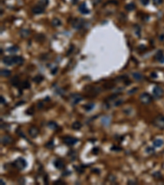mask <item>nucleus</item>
Returning <instances> with one entry per match:
<instances>
[{
  "label": "nucleus",
  "instance_id": "f257e3e1",
  "mask_svg": "<svg viewBox=\"0 0 164 185\" xmlns=\"http://www.w3.org/2000/svg\"><path fill=\"white\" fill-rule=\"evenodd\" d=\"M13 166H15L18 170H23L27 166V162L22 157H18L13 162Z\"/></svg>",
  "mask_w": 164,
  "mask_h": 185
},
{
  "label": "nucleus",
  "instance_id": "f03ea898",
  "mask_svg": "<svg viewBox=\"0 0 164 185\" xmlns=\"http://www.w3.org/2000/svg\"><path fill=\"white\" fill-rule=\"evenodd\" d=\"M154 124L159 129H164V116L158 115L154 119Z\"/></svg>",
  "mask_w": 164,
  "mask_h": 185
},
{
  "label": "nucleus",
  "instance_id": "7ed1b4c3",
  "mask_svg": "<svg viewBox=\"0 0 164 185\" xmlns=\"http://www.w3.org/2000/svg\"><path fill=\"white\" fill-rule=\"evenodd\" d=\"M84 24H85L84 19H81V18H75L71 22V25H72L73 28L76 29V30L81 29L83 26H84Z\"/></svg>",
  "mask_w": 164,
  "mask_h": 185
},
{
  "label": "nucleus",
  "instance_id": "20e7f679",
  "mask_svg": "<svg viewBox=\"0 0 164 185\" xmlns=\"http://www.w3.org/2000/svg\"><path fill=\"white\" fill-rule=\"evenodd\" d=\"M140 100L143 104L148 105V104H149L153 100V97L150 96L149 93H146V92H145V93H142L140 95Z\"/></svg>",
  "mask_w": 164,
  "mask_h": 185
},
{
  "label": "nucleus",
  "instance_id": "39448f33",
  "mask_svg": "<svg viewBox=\"0 0 164 185\" xmlns=\"http://www.w3.org/2000/svg\"><path fill=\"white\" fill-rule=\"evenodd\" d=\"M153 94H154V96L155 98L159 99L163 96L164 91H163V89L162 87H158V86H156V87L153 89Z\"/></svg>",
  "mask_w": 164,
  "mask_h": 185
},
{
  "label": "nucleus",
  "instance_id": "423d86ee",
  "mask_svg": "<svg viewBox=\"0 0 164 185\" xmlns=\"http://www.w3.org/2000/svg\"><path fill=\"white\" fill-rule=\"evenodd\" d=\"M62 141H63L64 144H66L67 146H73L78 141V139L72 137H66L63 138Z\"/></svg>",
  "mask_w": 164,
  "mask_h": 185
},
{
  "label": "nucleus",
  "instance_id": "0eeeda50",
  "mask_svg": "<svg viewBox=\"0 0 164 185\" xmlns=\"http://www.w3.org/2000/svg\"><path fill=\"white\" fill-rule=\"evenodd\" d=\"M83 100V97L80 95L79 94H73L71 96V103L72 104V105H76V104H78L79 102H80Z\"/></svg>",
  "mask_w": 164,
  "mask_h": 185
},
{
  "label": "nucleus",
  "instance_id": "6e6552de",
  "mask_svg": "<svg viewBox=\"0 0 164 185\" xmlns=\"http://www.w3.org/2000/svg\"><path fill=\"white\" fill-rule=\"evenodd\" d=\"M29 135L32 137V138H35V137H36L38 135L39 133V130L36 127H35V126H32V127H30L29 128Z\"/></svg>",
  "mask_w": 164,
  "mask_h": 185
},
{
  "label": "nucleus",
  "instance_id": "1a4fd4ad",
  "mask_svg": "<svg viewBox=\"0 0 164 185\" xmlns=\"http://www.w3.org/2000/svg\"><path fill=\"white\" fill-rule=\"evenodd\" d=\"M44 8L40 5L35 6L33 7L32 8V12L35 15H40L42 14V13H44Z\"/></svg>",
  "mask_w": 164,
  "mask_h": 185
},
{
  "label": "nucleus",
  "instance_id": "9d476101",
  "mask_svg": "<svg viewBox=\"0 0 164 185\" xmlns=\"http://www.w3.org/2000/svg\"><path fill=\"white\" fill-rule=\"evenodd\" d=\"M79 12L81 13V14L86 15V14H89V13L90 12V11H89V8L86 7V4L83 3L82 4H80L79 7Z\"/></svg>",
  "mask_w": 164,
  "mask_h": 185
},
{
  "label": "nucleus",
  "instance_id": "9b49d317",
  "mask_svg": "<svg viewBox=\"0 0 164 185\" xmlns=\"http://www.w3.org/2000/svg\"><path fill=\"white\" fill-rule=\"evenodd\" d=\"M12 141V138L8 135H5V136L1 137V143L4 146H7L10 144Z\"/></svg>",
  "mask_w": 164,
  "mask_h": 185
},
{
  "label": "nucleus",
  "instance_id": "f8f14e48",
  "mask_svg": "<svg viewBox=\"0 0 164 185\" xmlns=\"http://www.w3.org/2000/svg\"><path fill=\"white\" fill-rule=\"evenodd\" d=\"M53 164H54V167L58 170H62V169L64 168V163L62 160L60 159H57L53 161Z\"/></svg>",
  "mask_w": 164,
  "mask_h": 185
},
{
  "label": "nucleus",
  "instance_id": "ddd939ff",
  "mask_svg": "<svg viewBox=\"0 0 164 185\" xmlns=\"http://www.w3.org/2000/svg\"><path fill=\"white\" fill-rule=\"evenodd\" d=\"M3 63L4 64L8 65V66H12L14 64V61H13V58L10 57V56H6L3 58Z\"/></svg>",
  "mask_w": 164,
  "mask_h": 185
},
{
  "label": "nucleus",
  "instance_id": "4468645a",
  "mask_svg": "<svg viewBox=\"0 0 164 185\" xmlns=\"http://www.w3.org/2000/svg\"><path fill=\"white\" fill-rule=\"evenodd\" d=\"M13 58V61H14V64L17 65H21L24 63V58L21 57V56H14Z\"/></svg>",
  "mask_w": 164,
  "mask_h": 185
},
{
  "label": "nucleus",
  "instance_id": "2eb2a0df",
  "mask_svg": "<svg viewBox=\"0 0 164 185\" xmlns=\"http://www.w3.org/2000/svg\"><path fill=\"white\" fill-rule=\"evenodd\" d=\"M18 50H19V47L17 45L11 46V47H9V48L7 49V51H8L9 54H14L17 53Z\"/></svg>",
  "mask_w": 164,
  "mask_h": 185
},
{
  "label": "nucleus",
  "instance_id": "dca6fc26",
  "mask_svg": "<svg viewBox=\"0 0 164 185\" xmlns=\"http://www.w3.org/2000/svg\"><path fill=\"white\" fill-rule=\"evenodd\" d=\"M163 145V141L162 139H155L153 141V146L154 147H161Z\"/></svg>",
  "mask_w": 164,
  "mask_h": 185
},
{
  "label": "nucleus",
  "instance_id": "f3484780",
  "mask_svg": "<svg viewBox=\"0 0 164 185\" xmlns=\"http://www.w3.org/2000/svg\"><path fill=\"white\" fill-rule=\"evenodd\" d=\"M101 122H102V123L105 126V127H107V126H109L110 123H111V119H110V117H108V116H104L102 119Z\"/></svg>",
  "mask_w": 164,
  "mask_h": 185
},
{
  "label": "nucleus",
  "instance_id": "a211bd4d",
  "mask_svg": "<svg viewBox=\"0 0 164 185\" xmlns=\"http://www.w3.org/2000/svg\"><path fill=\"white\" fill-rule=\"evenodd\" d=\"M11 83H12V86H14V87H18L20 85H21V82H20L19 78L17 77V76H14V77L11 80Z\"/></svg>",
  "mask_w": 164,
  "mask_h": 185
},
{
  "label": "nucleus",
  "instance_id": "6ab92c4d",
  "mask_svg": "<svg viewBox=\"0 0 164 185\" xmlns=\"http://www.w3.org/2000/svg\"><path fill=\"white\" fill-rule=\"evenodd\" d=\"M48 127L52 130H56L58 128V123H56V122L50 121V122H48Z\"/></svg>",
  "mask_w": 164,
  "mask_h": 185
},
{
  "label": "nucleus",
  "instance_id": "aec40b11",
  "mask_svg": "<svg viewBox=\"0 0 164 185\" xmlns=\"http://www.w3.org/2000/svg\"><path fill=\"white\" fill-rule=\"evenodd\" d=\"M81 127H82V124L79 121L74 122V123H72V125H71V128H72V129H74V130H80V128H81Z\"/></svg>",
  "mask_w": 164,
  "mask_h": 185
},
{
  "label": "nucleus",
  "instance_id": "412c9836",
  "mask_svg": "<svg viewBox=\"0 0 164 185\" xmlns=\"http://www.w3.org/2000/svg\"><path fill=\"white\" fill-rule=\"evenodd\" d=\"M20 35H21V37L26 38L30 35V31L27 30V29H22V30L20 31Z\"/></svg>",
  "mask_w": 164,
  "mask_h": 185
},
{
  "label": "nucleus",
  "instance_id": "4be33fe9",
  "mask_svg": "<svg viewBox=\"0 0 164 185\" xmlns=\"http://www.w3.org/2000/svg\"><path fill=\"white\" fill-rule=\"evenodd\" d=\"M83 108L85 109V111L89 112V111H90V110H92L94 108V104H93V103L86 104V105H85L84 106H83Z\"/></svg>",
  "mask_w": 164,
  "mask_h": 185
},
{
  "label": "nucleus",
  "instance_id": "5701e85b",
  "mask_svg": "<svg viewBox=\"0 0 164 185\" xmlns=\"http://www.w3.org/2000/svg\"><path fill=\"white\" fill-rule=\"evenodd\" d=\"M11 75V71L8 69H2L1 70V76L3 77H8Z\"/></svg>",
  "mask_w": 164,
  "mask_h": 185
},
{
  "label": "nucleus",
  "instance_id": "b1692460",
  "mask_svg": "<svg viewBox=\"0 0 164 185\" xmlns=\"http://www.w3.org/2000/svg\"><path fill=\"white\" fill-rule=\"evenodd\" d=\"M164 57V55H163V51H161V50H159V51H158L156 53V54L154 55V58L156 59L157 61H158L159 62V60L161 59L162 58H163Z\"/></svg>",
  "mask_w": 164,
  "mask_h": 185
},
{
  "label": "nucleus",
  "instance_id": "393cba45",
  "mask_svg": "<svg viewBox=\"0 0 164 185\" xmlns=\"http://www.w3.org/2000/svg\"><path fill=\"white\" fill-rule=\"evenodd\" d=\"M33 81L35 83H40L41 82H43V81H44V76H41V75H37L36 76H35V77H34Z\"/></svg>",
  "mask_w": 164,
  "mask_h": 185
},
{
  "label": "nucleus",
  "instance_id": "a878e982",
  "mask_svg": "<svg viewBox=\"0 0 164 185\" xmlns=\"http://www.w3.org/2000/svg\"><path fill=\"white\" fill-rule=\"evenodd\" d=\"M132 76H133V77L135 79L136 81H141L143 79L142 74L140 73H134L133 74H132Z\"/></svg>",
  "mask_w": 164,
  "mask_h": 185
},
{
  "label": "nucleus",
  "instance_id": "bb28decb",
  "mask_svg": "<svg viewBox=\"0 0 164 185\" xmlns=\"http://www.w3.org/2000/svg\"><path fill=\"white\" fill-rule=\"evenodd\" d=\"M134 30H135V33L136 34L137 36L140 37V33H141V28L138 26V25H135V26H134Z\"/></svg>",
  "mask_w": 164,
  "mask_h": 185
},
{
  "label": "nucleus",
  "instance_id": "cd10ccee",
  "mask_svg": "<svg viewBox=\"0 0 164 185\" xmlns=\"http://www.w3.org/2000/svg\"><path fill=\"white\" fill-rule=\"evenodd\" d=\"M68 155L71 157V161H75L76 159V152L75 151H70V152H68Z\"/></svg>",
  "mask_w": 164,
  "mask_h": 185
},
{
  "label": "nucleus",
  "instance_id": "c85d7f7f",
  "mask_svg": "<svg viewBox=\"0 0 164 185\" xmlns=\"http://www.w3.org/2000/svg\"><path fill=\"white\" fill-rule=\"evenodd\" d=\"M52 25H53V26H59L60 25H61V21L58 18H54L52 21Z\"/></svg>",
  "mask_w": 164,
  "mask_h": 185
},
{
  "label": "nucleus",
  "instance_id": "c756f323",
  "mask_svg": "<svg viewBox=\"0 0 164 185\" xmlns=\"http://www.w3.org/2000/svg\"><path fill=\"white\" fill-rule=\"evenodd\" d=\"M135 8V5L132 3L125 5V9H126L127 11H133Z\"/></svg>",
  "mask_w": 164,
  "mask_h": 185
},
{
  "label": "nucleus",
  "instance_id": "7c9ffc66",
  "mask_svg": "<svg viewBox=\"0 0 164 185\" xmlns=\"http://www.w3.org/2000/svg\"><path fill=\"white\" fill-rule=\"evenodd\" d=\"M39 4L40 6L45 8V7L48 6V0H39Z\"/></svg>",
  "mask_w": 164,
  "mask_h": 185
},
{
  "label": "nucleus",
  "instance_id": "2f4dec72",
  "mask_svg": "<svg viewBox=\"0 0 164 185\" xmlns=\"http://www.w3.org/2000/svg\"><path fill=\"white\" fill-rule=\"evenodd\" d=\"M21 87L23 88V89H28V88L30 87V84L27 81H25V82L21 83Z\"/></svg>",
  "mask_w": 164,
  "mask_h": 185
},
{
  "label": "nucleus",
  "instance_id": "473e14b6",
  "mask_svg": "<svg viewBox=\"0 0 164 185\" xmlns=\"http://www.w3.org/2000/svg\"><path fill=\"white\" fill-rule=\"evenodd\" d=\"M45 146H46V147L48 148V149H53V147H54V143H53V140L49 141V142L46 143Z\"/></svg>",
  "mask_w": 164,
  "mask_h": 185
},
{
  "label": "nucleus",
  "instance_id": "72a5a7b5",
  "mask_svg": "<svg viewBox=\"0 0 164 185\" xmlns=\"http://www.w3.org/2000/svg\"><path fill=\"white\" fill-rule=\"evenodd\" d=\"M146 152L149 153V154H151V153H154L155 152V150L154 147H150V146H149V147L146 148Z\"/></svg>",
  "mask_w": 164,
  "mask_h": 185
},
{
  "label": "nucleus",
  "instance_id": "f704fd0d",
  "mask_svg": "<svg viewBox=\"0 0 164 185\" xmlns=\"http://www.w3.org/2000/svg\"><path fill=\"white\" fill-rule=\"evenodd\" d=\"M122 102H123L122 100H121V99H116V100L114 102L113 105H114V106H119Z\"/></svg>",
  "mask_w": 164,
  "mask_h": 185
},
{
  "label": "nucleus",
  "instance_id": "c9c22d12",
  "mask_svg": "<svg viewBox=\"0 0 164 185\" xmlns=\"http://www.w3.org/2000/svg\"><path fill=\"white\" fill-rule=\"evenodd\" d=\"M153 175H154V177L156 178V179H161V178H162V174H160V172H158V171L155 172Z\"/></svg>",
  "mask_w": 164,
  "mask_h": 185
},
{
  "label": "nucleus",
  "instance_id": "e433bc0d",
  "mask_svg": "<svg viewBox=\"0 0 164 185\" xmlns=\"http://www.w3.org/2000/svg\"><path fill=\"white\" fill-rule=\"evenodd\" d=\"M153 2H154V4L156 6H158L160 5V4L163 3V0H153Z\"/></svg>",
  "mask_w": 164,
  "mask_h": 185
},
{
  "label": "nucleus",
  "instance_id": "4c0bfd02",
  "mask_svg": "<svg viewBox=\"0 0 164 185\" xmlns=\"http://www.w3.org/2000/svg\"><path fill=\"white\" fill-rule=\"evenodd\" d=\"M141 4H143L144 6H147L149 3V0H140Z\"/></svg>",
  "mask_w": 164,
  "mask_h": 185
},
{
  "label": "nucleus",
  "instance_id": "58836bf2",
  "mask_svg": "<svg viewBox=\"0 0 164 185\" xmlns=\"http://www.w3.org/2000/svg\"><path fill=\"white\" fill-rule=\"evenodd\" d=\"M108 179L110 180L111 182H115V180H116V177L114 175H109L108 176Z\"/></svg>",
  "mask_w": 164,
  "mask_h": 185
},
{
  "label": "nucleus",
  "instance_id": "ea45409f",
  "mask_svg": "<svg viewBox=\"0 0 164 185\" xmlns=\"http://www.w3.org/2000/svg\"><path fill=\"white\" fill-rule=\"evenodd\" d=\"M111 150L112 151H116V152H120V151L122 150V148L117 147V146H113V147H111Z\"/></svg>",
  "mask_w": 164,
  "mask_h": 185
},
{
  "label": "nucleus",
  "instance_id": "a19ab883",
  "mask_svg": "<svg viewBox=\"0 0 164 185\" xmlns=\"http://www.w3.org/2000/svg\"><path fill=\"white\" fill-rule=\"evenodd\" d=\"M57 71H58V67H55L54 68L51 70V73H52V74H53V75H55V74L57 73Z\"/></svg>",
  "mask_w": 164,
  "mask_h": 185
},
{
  "label": "nucleus",
  "instance_id": "79ce46f5",
  "mask_svg": "<svg viewBox=\"0 0 164 185\" xmlns=\"http://www.w3.org/2000/svg\"><path fill=\"white\" fill-rule=\"evenodd\" d=\"M37 107H38V109H42L43 107H44V104H43V102H39L37 104Z\"/></svg>",
  "mask_w": 164,
  "mask_h": 185
},
{
  "label": "nucleus",
  "instance_id": "37998d69",
  "mask_svg": "<svg viewBox=\"0 0 164 185\" xmlns=\"http://www.w3.org/2000/svg\"><path fill=\"white\" fill-rule=\"evenodd\" d=\"M71 171L70 170H66V171H64V173L62 174V175H69V174H71Z\"/></svg>",
  "mask_w": 164,
  "mask_h": 185
},
{
  "label": "nucleus",
  "instance_id": "c03bdc74",
  "mask_svg": "<svg viewBox=\"0 0 164 185\" xmlns=\"http://www.w3.org/2000/svg\"><path fill=\"white\" fill-rule=\"evenodd\" d=\"M92 171L96 174H100V170H98V169H94V170H92Z\"/></svg>",
  "mask_w": 164,
  "mask_h": 185
},
{
  "label": "nucleus",
  "instance_id": "a18cd8bd",
  "mask_svg": "<svg viewBox=\"0 0 164 185\" xmlns=\"http://www.w3.org/2000/svg\"><path fill=\"white\" fill-rule=\"evenodd\" d=\"M127 184H131H131H135L136 182H135V181H133V180H130V181L127 182Z\"/></svg>",
  "mask_w": 164,
  "mask_h": 185
},
{
  "label": "nucleus",
  "instance_id": "49530a36",
  "mask_svg": "<svg viewBox=\"0 0 164 185\" xmlns=\"http://www.w3.org/2000/svg\"><path fill=\"white\" fill-rule=\"evenodd\" d=\"M159 40H160V41H163L164 40V35L163 34H162L160 36H159Z\"/></svg>",
  "mask_w": 164,
  "mask_h": 185
},
{
  "label": "nucleus",
  "instance_id": "de8ad7c7",
  "mask_svg": "<svg viewBox=\"0 0 164 185\" xmlns=\"http://www.w3.org/2000/svg\"><path fill=\"white\" fill-rule=\"evenodd\" d=\"M139 49H141V50H142V49H144V50H145V49H146V47H145V45H144V44H142V45H140V46H139Z\"/></svg>",
  "mask_w": 164,
  "mask_h": 185
},
{
  "label": "nucleus",
  "instance_id": "09e8293b",
  "mask_svg": "<svg viewBox=\"0 0 164 185\" xmlns=\"http://www.w3.org/2000/svg\"><path fill=\"white\" fill-rule=\"evenodd\" d=\"M5 103H6L5 99L3 98V96H1V104H5Z\"/></svg>",
  "mask_w": 164,
  "mask_h": 185
},
{
  "label": "nucleus",
  "instance_id": "8fccbe9b",
  "mask_svg": "<svg viewBox=\"0 0 164 185\" xmlns=\"http://www.w3.org/2000/svg\"><path fill=\"white\" fill-rule=\"evenodd\" d=\"M23 104H25V101H21V102L16 104V106H20L21 105H23Z\"/></svg>",
  "mask_w": 164,
  "mask_h": 185
},
{
  "label": "nucleus",
  "instance_id": "3c124183",
  "mask_svg": "<svg viewBox=\"0 0 164 185\" xmlns=\"http://www.w3.org/2000/svg\"><path fill=\"white\" fill-rule=\"evenodd\" d=\"M137 91V88H135V89H132L131 91H130L129 92H128V94L131 95V94H132V93H134L133 91Z\"/></svg>",
  "mask_w": 164,
  "mask_h": 185
},
{
  "label": "nucleus",
  "instance_id": "603ef678",
  "mask_svg": "<svg viewBox=\"0 0 164 185\" xmlns=\"http://www.w3.org/2000/svg\"><path fill=\"white\" fill-rule=\"evenodd\" d=\"M151 76H153V77H157V74L156 73H151Z\"/></svg>",
  "mask_w": 164,
  "mask_h": 185
},
{
  "label": "nucleus",
  "instance_id": "864d4df0",
  "mask_svg": "<svg viewBox=\"0 0 164 185\" xmlns=\"http://www.w3.org/2000/svg\"><path fill=\"white\" fill-rule=\"evenodd\" d=\"M159 63H161V64H163V63H164V57L162 58L161 59L159 60Z\"/></svg>",
  "mask_w": 164,
  "mask_h": 185
},
{
  "label": "nucleus",
  "instance_id": "5fc2aeb1",
  "mask_svg": "<svg viewBox=\"0 0 164 185\" xmlns=\"http://www.w3.org/2000/svg\"><path fill=\"white\" fill-rule=\"evenodd\" d=\"M0 183H1V184H2V185H4V184H5V182H4L3 180L2 179H0Z\"/></svg>",
  "mask_w": 164,
  "mask_h": 185
},
{
  "label": "nucleus",
  "instance_id": "6e6d98bb",
  "mask_svg": "<svg viewBox=\"0 0 164 185\" xmlns=\"http://www.w3.org/2000/svg\"><path fill=\"white\" fill-rule=\"evenodd\" d=\"M77 1H78V0H72L73 3H77Z\"/></svg>",
  "mask_w": 164,
  "mask_h": 185
}]
</instances>
